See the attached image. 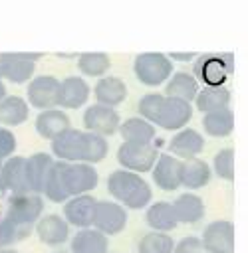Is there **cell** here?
Masks as SVG:
<instances>
[{
  "mask_svg": "<svg viewBox=\"0 0 248 253\" xmlns=\"http://www.w3.org/2000/svg\"><path fill=\"white\" fill-rule=\"evenodd\" d=\"M107 192L117 200L125 210H141L151 202V186L145 182L141 174L129 170H115L107 178Z\"/></svg>",
  "mask_w": 248,
  "mask_h": 253,
  "instance_id": "6da1fadb",
  "label": "cell"
},
{
  "mask_svg": "<svg viewBox=\"0 0 248 253\" xmlns=\"http://www.w3.org/2000/svg\"><path fill=\"white\" fill-rule=\"evenodd\" d=\"M234 71L232 53H202L192 65V77L204 87H224L226 79Z\"/></svg>",
  "mask_w": 248,
  "mask_h": 253,
  "instance_id": "7a4b0ae2",
  "label": "cell"
},
{
  "mask_svg": "<svg viewBox=\"0 0 248 253\" xmlns=\"http://www.w3.org/2000/svg\"><path fill=\"white\" fill-rule=\"evenodd\" d=\"M133 71L135 77L149 87H157L165 83L173 75V61L165 53H139L133 61Z\"/></svg>",
  "mask_w": 248,
  "mask_h": 253,
  "instance_id": "3957f363",
  "label": "cell"
},
{
  "mask_svg": "<svg viewBox=\"0 0 248 253\" xmlns=\"http://www.w3.org/2000/svg\"><path fill=\"white\" fill-rule=\"evenodd\" d=\"M159 158V150L153 142H123L117 148V162L123 166V170L143 174L153 170L155 162Z\"/></svg>",
  "mask_w": 248,
  "mask_h": 253,
  "instance_id": "277c9868",
  "label": "cell"
},
{
  "mask_svg": "<svg viewBox=\"0 0 248 253\" xmlns=\"http://www.w3.org/2000/svg\"><path fill=\"white\" fill-rule=\"evenodd\" d=\"M44 211V200L40 194H18L8 200V210H6V219L20 227H30L34 229L36 221L42 217Z\"/></svg>",
  "mask_w": 248,
  "mask_h": 253,
  "instance_id": "5b68a950",
  "label": "cell"
},
{
  "mask_svg": "<svg viewBox=\"0 0 248 253\" xmlns=\"http://www.w3.org/2000/svg\"><path fill=\"white\" fill-rule=\"evenodd\" d=\"M125 225H127V210L123 206L109 200H97L93 210V219H91L93 229H97L107 237V235L121 233Z\"/></svg>",
  "mask_w": 248,
  "mask_h": 253,
  "instance_id": "8992f818",
  "label": "cell"
},
{
  "mask_svg": "<svg viewBox=\"0 0 248 253\" xmlns=\"http://www.w3.org/2000/svg\"><path fill=\"white\" fill-rule=\"evenodd\" d=\"M58 91H60V79L54 75H38L30 79V85L26 89L28 97V107L32 105L34 109L48 111V109H58Z\"/></svg>",
  "mask_w": 248,
  "mask_h": 253,
  "instance_id": "52a82bcc",
  "label": "cell"
},
{
  "mask_svg": "<svg viewBox=\"0 0 248 253\" xmlns=\"http://www.w3.org/2000/svg\"><path fill=\"white\" fill-rule=\"evenodd\" d=\"M63 182H65V190L69 194V198L73 196H81L91 192L97 182H99V174L91 164L85 162H71L63 166Z\"/></svg>",
  "mask_w": 248,
  "mask_h": 253,
  "instance_id": "ba28073f",
  "label": "cell"
},
{
  "mask_svg": "<svg viewBox=\"0 0 248 253\" xmlns=\"http://www.w3.org/2000/svg\"><path fill=\"white\" fill-rule=\"evenodd\" d=\"M121 121H119V113L111 107H103V105H91L85 109L83 113V126L85 132L91 134H99L103 138L111 136L117 132Z\"/></svg>",
  "mask_w": 248,
  "mask_h": 253,
  "instance_id": "9c48e42d",
  "label": "cell"
},
{
  "mask_svg": "<svg viewBox=\"0 0 248 253\" xmlns=\"http://www.w3.org/2000/svg\"><path fill=\"white\" fill-rule=\"evenodd\" d=\"M200 243L206 253H234V225L230 221H212L204 227Z\"/></svg>",
  "mask_w": 248,
  "mask_h": 253,
  "instance_id": "30bf717a",
  "label": "cell"
},
{
  "mask_svg": "<svg viewBox=\"0 0 248 253\" xmlns=\"http://www.w3.org/2000/svg\"><path fill=\"white\" fill-rule=\"evenodd\" d=\"M40 53H2V79L12 83L30 81Z\"/></svg>",
  "mask_w": 248,
  "mask_h": 253,
  "instance_id": "8fae6325",
  "label": "cell"
},
{
  "mask_svg": "<svg viewBox=\"0 0 248 253\" xmlns=\"http://www.w3.org/2000/svg\"><path fill=\"white\" fill-rule=\"evenodd\" d=\"M97 200L89 194L73 196L65 202L63 206V219L67 225H75L77 229H87L91 227L93 219V210H95Z\"/></svg>",
  "mask_w": 248,
  "mask_h": 253,
  "instance_id": "7c38bea8",
  "label": "cell"
},
{
  "mask_svg": "<svg viewBox=\"0 0 248 253\" xmlns=\"http://www.w3.org/2000/svg\"><path fill=\"white\" fill-rule=\"evenodd\" d=\"M190 119H192V107H190V103L165 97L161 115L157 119V126H161L165 130H181V128H185L188 125Z\"/></svg>",
  "mask_w": 248,
  "mask_h": 253,
  "instance_id": "4fadbf2b",
  "label": "cell"
},
{
  "mask_svg": "<svg viewBox=\"0 0 248 253\" xmlns=\"http://www.w3.org/2000/svg\"><path fill=\"white\" fill-rule=\"evenodd\" d=\"M204 148V138L194 128H181L173 134L169 140V154L179 160H190L196 158Z\"/></svg>",
  "mask_w": 248,
  "mask_h": 253,
  "instance_id": "5bb4252c",
  "label": "cell"
},
{
  "mask_svg": "<svg viewBox=\"0 0 248 253\" xmlns=\"http://www.w3.org/2000/svg\"><path fill=\"white\" fill-rule=\"evenodd\" d=\"M181 168L183 160L171 156L169 152H163L153 166V182L165 192H175L181 186Z\"/></svg>",
  "mask_w": 248,
  "mask_h": 253,
  "instance_id": "9a60e30c",
  "label": "cell"
},
{
  "mask_svg": "<svg viewBox=\"0 0 248 253\" xmlns=\"http://www.w3.org/2000/svg\"><path fill=\"white\" fill-rule=\"evenodd\" d=\"M81 148H83V130L67 128L52 140V152L60 162H81Z\"/></svg>",
  "mask_w": 248,
  "mask_h": 253,
  "instance_id": "2e32d148",
  "label": "cell"
},
{
  "mask_svg": "<svg viewBox=\"0 0 248 253\" xmlns=\"http://www.w3.org/2000/svg\"><path fill=\"white\" fill-rule=\"evenodd\" d=\"M54 156L46 152H36L30 158H26V180L32 194H42L46 180L50 176V170L54 166Z\"/></svg>",
  "mask_w": 248,
  "mask_h": 253,
  "instance_id": "e0dca14e",
  "label": "cell"
},
{
  "mask_svg": "<svg viewBox=\"0 0 248 253\" xmlns=\"http://www.w3.org/2000/svg\"><path fill=\"white\" fill-rule=\"evenodd\" d=\"M89 99V85L81 77H65L60 81L58 91V107L62 109H79Z\"/></svg>",
  "mask_w": 248,
  "mask_h": 253,
  "instance_id": "ac0fdd59",
  "label": "cell"
},
{
  "mask_svg": "<svg viewBox=\"0 0 248 253\" xmlns=\"http://www.w3.org/2000/svg\"><path fill=\"white\" fill-rule=\"evenodd\" d=\"M36 233H38L42 243L56 247V245H62L63 241H67L69 225L65 223V219L62 215L48 213L36 221Z\"/></svg>",
  "mask_w": 248,
  "mask_h": 253,
  "instance_id": "d6986e66",
  "label": "cell"
},
{
  "mask_svg": "<svg viewBox=\"0 0 248 253\" xmlns=\"http://www.w3.org/2000/svg\"><path fill=\"white\" fill-rule=\"evenodd\" d=\"M2 180L4 188L10 190L14 196L30 194L28 180H26V158L24 156H10L2 164Z\"/></svg>",
  "mask_w": 248,
  "mask_h": 253,
  "instance_id": "ffe728a7",
  "label": "cell"
},
{
  "mask_svg": "<svg viewBox=\"0 0 248 253\" xmlns=\"http://www.w3.org/2000/svg\"><path fill=\"white\" fill-rule=\"evenodd\" d=\"M95 93V99H97V105H103V107H111L115 109L117 105H121L127 97V85L123 79L119 77H101L93 89Z\"/></svg>",
  "mask_w": 248,
  "mask_h": 253,
  "instance_id": "44dd1931",
  "label": "cell"
},
{
  "mask_svg": "<svg viewBox=\"0 0 248 253\" xmlns=\"http://www.w3.org/2000/svg\"><path fill=\"white\" fill-rule=\"evenodd\" d=\"M34 126H36V132L42 138L54 140L58 134H62L63 130L69 128V117L62 109H48V111H42L36 117Z\"/></svg>",
  "mask_w": 248,
  "mask_h": 253,
  "instance_id": "7402d4cb",
  "label": "cell"
},
{
  "mask_svg": "<svg viewBox=\"0 0 248 253\" xmlns=\"http://www.w3.org/2000/svg\"><path fill=\"white\" fill-rule=\"evenodd\" d=\"M171 206L179 223H196L204 217V202L192 192L181 194Z\"/></svg>",
  "mask_w": 248,
  "mask_h": 253,
  "instance_id": "603a6c76",
  "label": "cell"
},
{
  "mask_svg": "<svg viewBox=\"0 0 248 253\" xmlns=\"http://www.w3.org/2000/svg\"><path fill=\"white\" fill-rule=\"evenodd\" d=\"M165 97L171 99H179V101H194L196 93H198V83L192 77V73L186 71H177L167 79V87H165Z\"/></svg>",
  "mask_w": 248,
  "mask_h": 253,
  "instance_id": "cb8c5ba5",
  "label": "cell"
},
{
  "mask_svg": "<svg viewBox=\"0 0 248 253\" xmlns=\"http://www.w3.org/2000/svg\"><path fill=\"white\" fill-rule=\"evenodd\" d=\"M210 166L200 160V158H190V160H183V168H181V186L188 188V190H198L204 188L210 182Z\"/></svg>",
  "mask_w": 248,
  "mask_h": 253,
  "instance_id": "d4e9b609",
  "label": "cell"
},
{
  "mask_svg": "<svg viewBox=\"0 0 248 253\" xmlns=\"http://www.w3.org/2000/svg\"><path fill=\"white\" fill-rule=\"evenodd\" d=\"M109 239L93 227L79 229L71 237V253H107Z\"/></svg>",
  "mask_w": 248,
  "mask_h": 253,
  "instance_id": "484cf974",
  "label": "cell"
},
{
  "mask_svg": "<svg viewBox=\"0 0 248 253\" xmlns=\"http://www.w3.org/2000/svg\"><path fill=\"white\" fill-rule=\"evenodd\" d=\"M145 219H147L149 227L153 231H159V233H167V231H171V229H175L179 225L171 202H155V204H151L147 208Z\"/></svg>",
  "mask_w": 248,
  "mask_h": 253,
  "instance_id": "4316f807",
  "label": "cell"
},
{
  "mask_svg": "<svg viewBox=\"0 0 248 253\" xmlns=\"http://www.w3.org/2000/svg\"><path fill=\"white\" fill-rule=\"evenodd\" d=\"M30 115V107L26 99L18 95H6L0 101V125L4 126H18Z\"/></svg>",
  "mask_w": 248,
  "mask_h": 253,
  "instance_id": "83f0119b",
  "label": "cell"
},
{
  "mask_svg": "<svg viewBox=\"0 0 248 253\" xmlns=\"http://www.w3.org/2000/svg\"><path fill=\"white\" fill-rule=\"evenodd\" d=\"M117 132L121 134L123 142H141V144H145V142H153L157 130L145 119L133 117V119H127L125 123H121Z\"/></svg>",
  "mask_w": 248,
  "mask_h": 253,
  "instance_id": "f1b7e54d",
  "label": "cell"
},
{
  "mask_svg": "<svg viewBox=\"0 0 248 253\" xmlns=\"http://www.w3.org/2000/svg\"><path fill=\"white\" fill-rule=\"evenodd\" d=\"M194 105L200 113H212L218 109H226L230 105V91L226 87H204L198 89L194 97Z\"/></svg>",
  "mask_w": 248,
  "mask_h": 253,
  "instance_id": "f546056e",
  "label": "cell"
},
{
  "mask_svg": "<svg viewBox=\"0 0 248 253\" xmlns=\"http://www.w3.org/2000/svg\"><path fill=\"white\" fill-rule=\"evenodd\" d=\"M202 128L210 136H228L234 128V113L230 107L206 113L202 117Z\"/></svg>",
  "mask_w": 248,
  "mask_h": 253,
  "instance_id": "4dcf8cb0",
  "label": "cell"
},
{
  "mask_svg": "<svg viewBox=\"0 0 248 253\" xmlns=\"http://www.w3.org/2000/svg\"><path fill=\"white\" fill-rule=\"evenodd\" d=\"M63 166H65V162H60V160L54 162V166L50 170V176L46 180L44 192H42L54 204H62V202H67L69 200V194H67L65 182H63Z\"/></svg>",
  "mask_w": 248,
  "mask_h": 253,
  "instance_id": "1f68e13d",
  "label": "cell"
},
{
  "mask_svg": "<svg viewBox=\"0 0 248 253\" xmlns=\"http://www.w3.org/2000/svg\"><path fill=\"white\" fill-rule=\"evenodd\" d=\"M77 67L83 75H89V77H101L109 67H111V59L107 53H101V51H87V53H81L77 57Z\"/></svg>",
  "mask_w": 248,
  "mask_h": 253,
  "instance_id": "d6a6232c",
  "label": "cell"
},
{
  "mask_svg": "<svg viewBox=\"0 0 248 253\" xmlns=\"http://www.w3.org/2000/svg\"><path fill=\"white\" fill-rule=\"evenodd\" d=\"M107 138L99 134H91L83 130V148H81V162L85 164H95L101 162L107 156Z\"/></svg>",
  "mask_w": 248,
  "mask_h": 253,
  "instance_id": "836d02e7",
  "label": "cell"
},
{
  "mask_svg": "<svg viewBox=\"0 0 248 253\" xmlns=\"http://www.w3.org/2000/svg\"><path fill=\"white\" fill-rule=\"evenodd\" d=\"M175 241L169 233L149 231L137 243V253H173Z\"/></svg>",
  "mask_w": 248,
  "mask_h": 253,
  "instance_id": "e575fe53",
  "label": "cell"
},
{
  "mask_svg": "<svg viewBox=\"0 0 248 253\" xmlns=\"http://www.w3.org/2000/svg\"><path fill=\"white\" fill-rule=\"evenodd\" d=\"M163 103H165V95H159V93H149V95L141 97V101L137 105V109L141 113V119H145L151 125H157Z\"/></svg>",
  "mask_w": 248,
  "mask_h": 253,
  "instance_id": "d590c367",
  "label": "cell"
},
{
  "mask_svg": "<svg viewBox=\"0 0 248 253\" xmlns=\"http://www.w3.org/2000/svg\"><path fill=\"white\" fill-rule=\"evenodd\" d=\"M32 233L30 227H20L16 223H12L10 219H0V249H8L12 243L22 241L24 237H28Z\"/></svg>",
  "mask_w": 248,
  "mask_h": 253,
  "instance_id": "8d00e7d4",
  "label": "cell"
},
{
  "mask_svg": "<svg viewBox=\"0 0 248 253\" xmlns=\"http://www.w3.org/2000/svg\"><path fill=\"white\" fill-rule=\"evenodd\" d=\"M212 166H214L216 176L230 182L234 178V150L232 148H222L220 152H216V156L212 160Z\"/></svg>",
  "mask_w": 248,
  "mask_h": 253,
  "instance_id": "74e56055",
  "label": "cell"
},
{
  "mask_svg": "<svg viewBox=\"0 0 248 253\" xmlns=\"http://www.w3.org/2000/svg\"><path fill=\"white\" fill-rule=\"evenodd\" d=\"M16 150V136L10 128H0V160L4 162Z\"/></svg>",
  "mask_w": 248,
  "mask_h": 253,
  "instance_id": "f35d334b",
  "label": "cell"
},
{
  "mask_svg": "<svg viewBox=\"0 0 248 253\" xmlns=\"http://www.w3.org/2000/svg\"><path fill=\"white\" fill-rule=\"evenodd\" d=\"M173 253H206L198 237H183L179 243H175Z\"/></svg>",
  "mask_w": 248,
  "mask_h": 253,
  "instance_id": "ab89813d",
  "label": "cell"
},
{
  "mask_svg": "<svg viewBox=\"0 0 248 253\" xmlns=\"http://www.w3.org/2000/svg\"><path fill=\"white\" fill-rule=\"evenodd\" d=\"M194 57H196V53L188 51V53H171V57H169V59H179V61H190V59H194Z\"/></svg>",
  "mask_w": 248,
  "mask_h": 253,
  "instance_id": "60d3db41",
  "label": "cell"
},
{
  "mask_svg": "<svg viewBox=\"0 0 248 253\" xmlns=\"http://www.w3.org/2000/svg\"><path fill=\"white\" fill-rule=\"evenodd\" d=\"M8 93H6V85H4V81H0V101L6 97Z\"/></svg>",
  "mask_w": 248,
  "mask_h": 253,
  "instance_id": "b9f144b4",
  "label": "cell"
},
{
  "mask_svg": "<svg viewBox=\"0 0 248 253\" xmlns=\"http://www.w3.org/2000/svg\"><path fill=\"white\" fill-rule=\"evenodd\" d=\"M0 253H18V251H16V249H10V247H8V249H0Z\"/></svg>",
  "mask_w": 248,
  "mask_h": 253,
  "instance_id": "7bdbcfd3",
  "label": "cell"
},
{
  "mask_svg": "<svg viewBox=\"0 0 248 253\" xmlns=\"http://www.w3.org/2000/svg\"><path fill=\"white\" fill-rule=\"evenodd\" d=\"M0 81H2V53H0Z\"/></svg>",
  "mask_w": 248,
  "mask_h": 253,
  "instance_id": "ee69618b",
  "label": "cell"
},
{
  "mask_svg": "<svg viewBox=\"0 0 248 253\" xmlns=\"http://www.w3.org/2000/svg\"><path fill=\"white\" fill-rule=\"evenodd\" d=\"M60 253H63V251H60Z\"/></svg>",
  "mask_w": 248,
  "mask_h": 253,
  "instance_id": "f6af8a7d",
  "label": "cell"
}]
</instances>
